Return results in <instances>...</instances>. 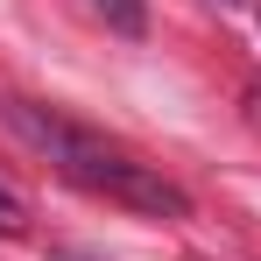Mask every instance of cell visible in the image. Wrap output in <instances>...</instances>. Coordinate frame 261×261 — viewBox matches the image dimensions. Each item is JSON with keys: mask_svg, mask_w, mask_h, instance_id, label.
Masks as SVG:
<instances>
[{"mask_svg": "<svg viewBox=\"0 0 261 261\" xmlns=\"http://www.w3.org/2000/svg\"><path fill=\"white\" fill-rule=\"evenodd\" d=\"M92 7H99L120 36H141V29H148V0H92Z\"/></svg>", "mask_w": 261, "mask_h": 261, "instance_id": "cell-2", "label": "cell"}, {"mask_svg": "<svg viewBox=\"0 0 261 261\" xmlns=\"http://www.w3.org/2000/svg\"><path fill=\"white\" fill-rule=\"evenodd\" d=\"M14 233H29V205L0 184V240H14Z\"/></svg>", "mask_w": 261, "mask_h": 261, "instance_id": "cell-3", "label": "cell"}, {"mask_svg": "<svg viewBox=\"0 0 261 261\" xmlns=\"http://www.w3.org/2000/svg\"><path fill=\"white\" fill-rule=\"evenodd\" d=\"M0 120H7L14 141H29L64 184H78V191H92V198H106V205L148 212V219H191L184 184H170L155 163L127 155L120 141L92 134L85 120L57 113V106H43V99H14V92H0Z\"/></svg>", "mask_w": 261, "mask_h": 261, "instance_id": "cell-1", "label": "cell"}]
</instances>
